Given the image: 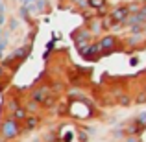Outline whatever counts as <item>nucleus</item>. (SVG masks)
<instances>
[{
    "label": "nucleus",
    "mask_w": 146,
    "mask_h": 142,
    "mask_svg": "<svg viewBox=\"0 0 146 142\" xmlns=\"http://www.w3.org/2000/svg\"><path fill=\"white\" fill-rule=\"evenodd\" d=\"M126 15H128V9H126V7H120V9L113 11V18H115V20H122Z\"/></svg>",
    "instance_id": "1"
},
{
    "label": "nucleus",
    "mask_w": 146,
    "mask_h": 142,
    "mask_svg": "<svg viewBox=\"0 0 146 142\" xmlns=\"http://www.w3.org/2000/svg\"><path fill=\"white\" fill-rule=\"evenodd\" d=\"M91 4H93V6H102L104 0H91Z\"/></svg>",
    "instance_id": "2"
}]
</instances>
